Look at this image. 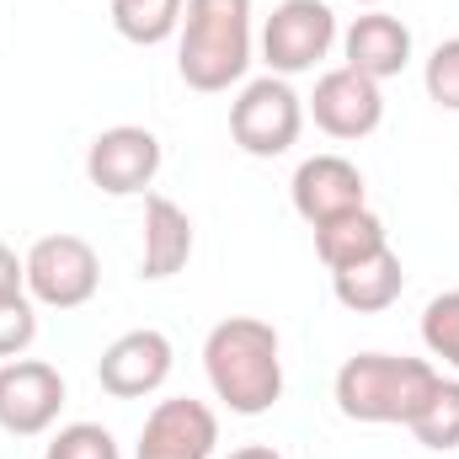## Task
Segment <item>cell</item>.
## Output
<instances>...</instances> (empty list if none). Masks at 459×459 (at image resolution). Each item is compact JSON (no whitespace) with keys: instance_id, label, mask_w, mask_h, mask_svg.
<instances>
[{"instance_id":"1","label":"cell","mask_w":459,"mask_h":459,"mask_svg":"<svg viewBox=\"0 0 459 459\" xmlns=\"http://www.w3.org/2000/svg\"><path fill=\"white\" fill-rule=\"evenodd\" d=\"M204 374L235 417H262L283 395V347L256 316H230L204 342Z\"/></svg>"},{"instance_id":"2","label":"cell","mask_w":459,"mask_h":459,"mask_svg":"<svg viewBox=\"0 0 459 459\" xmlns=\"http://www.w3.org/2000/svg\"><path fill=\"white\" fill-rule=\"evenodd\" d=\"M251 70V0H187L177 75L193 91H230Z\"/></svg>"},{"instance_id":"3","label":"cell","mask_w":459,"mask_h":459,"mask_svg":"<svg viewBox=\"0 0 459 459\" xmlns=\"http://www.w3.org/2000/svg\"><path fill=\"white\" fill-rule=\"evenodd\" d=\"M438 368L428 358H395V352H358L337 368V406L347 422H411L428 395L438 390Z\"/></svg>"},{"instance_id":"4","label":"cell","mask_w":459,"mask_h":459,"mask_svg":"<svg viewBox=\"0 0 459 459\" xmlns=\"http://www.w3.org/2000/svg\"><path fill=\"white\" fill-rule=\"evenodd\" d=\"M299 128H305V97L283 75L246 81L235 108H230V139L256 160H273V155L294 150Z\"/></svg>"},{"instance_id":"5","label":"cell","mask_w":459,"mask_h":459,"mask_svg":"<svg viewBox=\"0 0 459 459\" xmlns=\"http://www.w3.org/2000/svg\"><path fill=\"white\" fill-rule=\"evenodd\" d=\"M22 267H27L32 305H48V310H81L97 294V283H102V262H97L91 240L65 235V230L32 240V251L22 256Z\"/></svg>"},{"instance_id":"6","label":"cell","mask_w":459,"mask_h":459,"mask_svg":"<svg viewBox=\"0 0 459 459\" xmlns=\"http://www.w3.org/2000/svg\"><path fill=\"white\" fill-rule=\"evenodd\" d=\"M337 43V16L326 0H283L273 5L267 27H262V59L273 75H305L316 70Z\"/></svg>"},{"instance_id":"7","label":"cell","mask_w":459,"mask_h":459,"mask_svg":"<svg viewBox=\"0 0 459 459\" xmlns=\"http://www.w3.org/2000/svg\"><path fill=\"white\" fill-rule=\"evenodd\" d=\"M86 177L97 193L108 198H134V193H150V182L160 177V139L139 123H117L102 128L86 150Z\"/></svg>"},{"instance_id":"8","label":"cell","mask_w":459,"mask_h":459,"mask_svg":"<svg viewBox=\"0 0 459 459\" xmlns=\"http://www.w3.org/2000/svg\"><path fill=\"white\" fill-rule=\"evenodd\" d=\"M65 411V379L43 358H5L0 363V428L16 438H38Z\"/></svg>"},{"instance_id":"9","label":"cell","mask_w":459,"mask_h":459,"mask_svg":"<svg viewBox=\"0 0 459 459\" xmlns=\"http://www.w3.org/2000/svg\"><path fill=\"white\" fill-rule=\"evenodd\" d=\"M214 444H220V417L193 395H171L144 417L134 459H214Z\"/></svg>"},{"instance_id":"10","label":"cell","mask_w":459,"mask_h":459,"mask_svg":"<svg viewBox=\"0 0 459 459\" xmlns=\"http://www.w3.org/2000/svg\"><path fill=\"white\" fill-rule=\"evenodd\" d=\"M171 337L155 332V326H139V332H123L102 358H97V379L102 390L117 401H139V395H155L166 379H171Z\"/></svg>"},{"instance_id":"11","label":"cell","mask_w":459,"mask_h":459,"mask_svg":"<svg viewBox=\"0 0 459 459\" xmlns=\"http://www.w3.org/2000/svg\"><path fill=\"white\" fill-rule=\"evenodd\" d=\"M310 117L321 134L332 139H368L379 123H385V91L379 81L358 75V70H326L316 81V97H310Z\"/></svg>"},{"instance_id":"12","label":"cell","mask_w":459,"mask_h":459,"mask_svg":"<svg viewBox=\"0 0 459 459\" xmlns=\"http://www.w3.org/2000/svg\"><path fill=\"white\" fill-rule=\"evenodd\" d=\"M289 198H294V214L305 225H332L352 209H368L363 204V171L347 160V155H310L299 160L294 182H289Z\"/></svg>"},{"instance_id":"13","label":"cell","mask_w":459,"mask_h":459,"mask_svg":"<svg viewBox=\"0 0 459 459\" xmlns=\"http://www.w3.org/2000/svg\"><path fill=\"white\" fill-rule=\"evenodd\" d=\"M347 70L368 75V81H390L411 65V27L390 11H363L342 32Z\"/></svg>"},{"instance_id":"14","label":"cell","mask_w":459,"mask_h":459,"mask_svg":"<svg viewBox=\"0 0 459 459\" xmlns=\"http://www.w3.org/2000/svg\"><path fill=\"white\" fill-rule=\"evenodd\" d=\"M193 256V220L182 204L160 198V193H144V251H139V273L150 283L182 273Z\"/></svg>"},{"instance_id":"15","label":"cell","mask_w":459,"mask_h":459,"mask_svg":"<svg viewBox=\"0 0 459 459\" xmlns=\"http://www.w3.org/2000/svg\"><path fill=\"white\" fill-rule=\"evenodd\" d=\"M401 289H406V267H401V256L390 246L374 251V256H363V262H352V267H342V273H332V294L352 316L390 310L401 299Z\"/></svg>"},{"instance_id":"16","label":"cell","mask_w":459,"mask_h":459,"mask_svg":"<svg viewBox=\"0 0 459 459\" xmlns=\"http://www.w3.org/2000/svg\"><path fill=\"white\" fill-rule=\"evenodd\" d=\"M385 246H390V235H385V220L374 209H352L332 225H316V256L326 262V273H342V267L385 251Z\"/></svg>"},{"instance_id":"17","label":"cell","mask_w":459,"mask_h":459,"mask_svg":"<svg viewBox=\"0 0 459 459\" xmlns=\"http://www.w3.org/2000/svg\"><path fill=\"white\" fill-rule=\"evenodd\" d=\"M182 11H187V0H113V27L117 38L155 48L182 27Z\"/></svg>"},{"instance_id":"18","label":"cell","mask_w":459,"mask_h":459,"mask_svg":"<svg viewBox=\"0 0 459 459\" xmlns=\"http://www.w3.org/2000/svg\"><path fill=\"white\" fill-rule=\"evenodd\" d=\"M411 438L422 449H459V379H438V390L428 395V406L406 422Z\"/></svg>"},{"instance_id":"19","label":"cell","mask_w":459,"mask_h":459,"mask_svg":"<svg viewBox=\"0 0 459 459\" xmlns=\"http://www.w3.org/2000/svg\"><path fill=\"white\" fill-rule=\"evenodd\" d=\"M422 342H428L433 358H444L449 368H459V289L428 299V310H422Z\"/></svg>"},{"instance_id":"20","label":"cell","mask_w":459,"mask_h":459,"mask_svg":"<svg viewBox=\"0 0 459 459\" xmlns=\"http://www.w3.org/2000/svg\"><path fill=\"white\" fill-rule=\"evenodd\" d=\"M43 459H123V455H117V438L102 422H70V428L54 433Z\"/></svg>"},{"instance_id":"21","label":"cell","mask_w":459,"mask_h":459,"mask_svg":"<svg viewBox=\"0 0 459 459\" xmlns=\"http://www.w3.org/2000/svg\"><path fill=\"white\" fill-rule=\"evenodd\" d=\"M38 337V305L32 294H5L0 299V358H22Z\"/></svg>"},{"instance_id":"22","label":"cell","mask_w":459,"mask_h":459,"mask_svg":"<svg viewBox=\"0 0 459 459\" xmlns=\"http://www.w3.org/2000/svg\"><path fill=\"white\" fill-rule=\"evenodd\" d=\"M422 86H428V97H433L444 113H459V38H444V43L428 54Z\"/></svg>"},{"instance_id":"23","label":"cell","mask_w":459,"mask_h":459,"mask_svg":"<svg viewBox=\"0 0 459 459\" xmlns=\"http://www.w3.org/2000/svg\"><path fill=\"white\" fill-rule=\"evenodd\" d=\"M5 294H27V267L11 246H0V299Z\"/></svg>"},{"instance_id":"24","label":"cell","mask_w":459,"mask_h":459,"mask_svg":"<svg viewBox=\"0 0 459 459\" xmlns=\"http://www.w3.org/2000/svg\"><path fill=\"white\" fill-rule=\"evenodd\" d=\"M230 459H283V455H278L273 444H246V449H235Z\"/></svg>"},{"instance_id":"25","label":"cell","mask_w":459,"mask_h":459,"mask_svg":"<svg viewBox=\"0 0 459 459\" xmlns=\"http://www.w3.org/2000/svg\"><path fill=\"white\" fill-rule=\"evenodd\" d=\"M358 5H368V11H379V5H385V0H358Z\"/></svg>"}]
</instances>
